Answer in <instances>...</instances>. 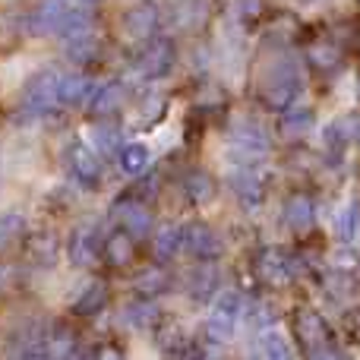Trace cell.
<instances>
[{"label": "cell", "instance_id": "obj_1", "mask_svg": "<svg viewBox=\"0 0 360 360\" xmlns=\"http://www.w3.org/2000/svg\"><path fill=\"white\" fill-rule=\"evenodd\" d=\"M272 152V136L259 120L234 117L228 127V155L240 165H253Z\"/></svg>", "mask_w": 360, "mask_h": 360}, {"label": "cell", "instance_id": "obj_2", "mask_svg": "<svg viewBox=\"0 0 360 360\" xmlns=\"http://www.w3.org/2000/svg\"><path fill=\"white\" fill-rule=\"evenodd\" d=\"M240 310H243V297L237 291H221L215 297L205 319V335L215 345H228L234 338L237 326H240Z\"/></svg>", "mask_w": 360, "mask_h": 360}, {"label": "cell", "instance_id": "obj_3", "mask_svg": "<svg viewBox=\"0 0 360 360\" xmlns=\"http://www.w3.org/2000/svg\"><path fill=\"white\" fill-rule=\"evenodd\" d=\"M60 79H63V73H54V70H44V73L32 76L22 89V108L25 111L29 114H51L57 105H63Z\"/></svg>", "mask_w": 360, "mask_h": 360}, {"label": "cell", "instance_id": "obj_4", "mask_svg": "<svg viewBox=\"0 0 360 360\" xmlns=\"http://www.w3.org/2000/svg\"><path fill=\"white\" fill-rule=\"evenodd\" d=\"M63 158H67L70 177H73L79 186H86V190H95V186L101 184V177H105L101 155L89 143H70L67 146V155H63Z\"/></svg>", "mask_w": 360, "mask_h": 360}, {"label": "cell", "instance_id": "obj_5", "mask_svg": "<svg viewBox=\"0 0 360 360\" xmlns=\"http://www.w3.org/2000/svg\"><path fill=\"white\" fill-rule=\"evenodd\" d=\"M158 25H162V10H158L152 0H143V4H133L130 10L124 13L120 29H124V35L130 38V41H152Z\"/></svg>", "mask_w": 360, "mask_h": 360}, {"label": "cell", "instance_id": "obj_6", "mask_svg": "<svg viewBox=\"0 0 360 360\" xmlns=\"http://www.w3.org/2000/svg\"><path fill=\"white\" fill-rule=\"evenodd\" d=\"M184 247H186V253H193L196 259H215V256H221L224 240L212 224L190 221V224H184Z\"/></svg>", "mask_w": 360, "mask_h": 360}, {"label": "cell", "instance_id": "obj_7", "mask_svg": "<svg viewBox=\"0 0 360 360\" xmlns=\"http://www.w3.org/2000/svg\"><path fill=\"white\" fill-rule=\"evenodd\" d=\"M171 67H174V44L171 41L146 44V48L139 51L136 63H133V70H136L139 79H158V76H165Z\"/></svg>", "mask_w": 360, "mask_h": 360}, {"label": "cell", "instance_id": "obj_8", "mask_svg": "<svg viewBox=\"0 0 360 360\" xmlns=\"http://www.w3.org/2000/svg\"><path fill=\"white\" fill-rule=\"evenodd\" d=\"M101 253H105V247H101V234L95 224H79L70 234V259H73V266L92 269Z\"/></svg>", "mask_w": 360, "mask_h": 360}, {"label": "cell", "instance_id": "obj_9", "mask_svg": "<svg viewBox=\"0 0 360 360\" xmlns=\"http://www.w3.org/2000/svg\"><path fill=\"white\" fill-rule=\"evenodd\" d=\"M114 218H117L120 224H124L127 234L133 237H146L152 234V224H155V218H152V209L143 202H136V199H127V202H120L117 209H114Z\"/></svg>", "mask_w": 360, "mask_h": 360}, {"label": "cell", "instance_id": "obj_10", "mask_svg": "<svg viewBox=\"0 0 360 360\" xmlns=\"http://www.w3.org/2000/svg\"><path fill=\"white\" fill-rule=\"evenodd\" d=\"M124 101H127V86L120 79H108V82H101V86L95 89L92 101H89V111H92L95 117L105 120V117H111L114 111H120Z\"/></svg>", "mask_w": 360, "mask_h": 360}, {"label": "cell", "instance_id": "obj_11", "mask_svg": "<svg viewBox=\"0 0 360 360\" xmlns=\"http://www.w3.org/2000/svg\"><path fill=\"white\" fill-rule=\"evenodd\" d=\"M316 221V209H313V199L304 196V193H294L285 202V224L294 231V234H307Z\"/></svg>", "mask_w": 360, "mask_h": 360}, {"label": "cell", "instance_id": "obj_12", "mask_svg": "<svg viewBox=\"0 0 360 360\" xmlns=\"http://www.w3.org/2000/svg\"><path fill=\"white\" fill-rule=\"evenodd\" d=\"M95 89H98V86H95L86 73H63L60 98H63V105H67V108H82V105H89V101H92Z\"/></svg>", "mask_w": 360, "mask_h": 360}, {"label": "cell", "instance_id": "obj_13", "mask_svg": "<svg viewBox=\"0 0 360 360\" xmlns=\"http://www.w3.org/2000/svg\"><path fill=\"white\" fill-rule=\"evenodd\" d=\"M89 146H92L101 158H108V155H120V149H124L127 143L117 127L108 124V120H98V124L89 127Z\"/></svg>", "mask_w": 360, "mask_h": 360}, {"label": "cell", "instance_id": "obj_14", "mask_svg": "<svg viewBox=\"0 0 360 360\" xmlns=\"http://www.w3.org/2000/svg\"><path fill=\"white\" fill-rule=\"evenodd\" d=\"M256 269H259V275L269 285H288V281L294 278L291 259H288L285 253H278V250H266V253L259 256V262H256Z\"/></svg>", "mask_w": 360, "mask_h": 360}, {"label": "cell", "instance_id": "obj_15", "mask_svg": "<svg viewBox=\"0 0 360 360\" xmlns=\"http://www.w3.org/2000/svg\"><path fill=\"white\" fill-rule=\"evenodd\" d=\"M297 335L304 342V348H310V351H323L326 342H329V329H326L323 316L313 310H304L297 316Z\"/></svg>", "mask_w": 360, "mask_h": 360}, {"label": "cell", "instance_id": "obj_16", "mask_svg": "<svg viewBox=\"0 0 360 360\" xmlns=\"http://www.w3.org/2000/svg\"><path fill=\"white\" fill-rule=\"evenodd\" d=\"M117 165H120V174L124 177H139V174H146L149 171V165H152V149L146 143H127L124 149H120V155H117Z\"/></svg>", "mask_w": 360, "mask_h": 360}, {"label": "cell", "instance_id": "obj_17", "mask_svg": "<svg viewBox=\"0 0 360 360\" xmlns=\"http://www.w3.org/2000/svg\"><path fill=\"white\" fill-rule=\"evenodd\" d=\"M63 54H67V60H73L76 67H82V63H89L95 54H98V38H95L92 29L86 32H76V35L63 38Z\"/></svg>", "mask_w": 360, "mask_h": 360}, {"label": "cell", "instance_id": "obj_18", "mask_svg": "<svg viewBox=\"0 0 360 360\" xmlns=\"http://www.w3.org/2000/svg\"><path fill=\"white\" fill-rule=\"evenodd\" d=\"M259 354H262V360H294L291 345H288L285 332H281L278 326H269V329H262V335H259Z\"/></svg>", "mask_w": 360, "mask_h": 360}, {"label": "cell", "instance_id": "obj_19", "mask_svg": "<svg viewBox=\"0 0 360 360\" xmlns=\"http://www.w3.org/2000/svg\"><path fill=\"white\" fill-rule=\"evenodd\" d=\"M155 253L158 259H171V256H177V250L184 247V224L171 221V224H162V228L155 231Z\"/></svg>", "mask_w": 360, "mask_h": 360}, {"label": "cell", "instance_id": "obj_20", "mask_svg": "<svg viewBox=\"0 0 360 360\" xmlns=\"http://www.w3.org/2000/svg\"><path fill=\"white\" fill-rule=\"evenodd\" d=\"M186 291L196 300H205V297H212V294H218V272L209 266L193 269V272L186 275Z\"/></svg>", "mask_w": 360, "mask_h": 360}, {"label": "cell", "instance_id": "obj_21", "mask_svg": "<svg viewBox=\"0 0 360 360\" xmlns=\"http://www.w3.org/2000/svg\"><path fill=\"white\" fill-rule=\"evenodd\" d=\"M158 316V307L152 304V300H133V304L124 307V313H120V319H124L127 329H146V326H152V319Z\"/></svg>", "mask_w": 360, "mask_h": 360}, {"label": "cell", "instance_id": "obj_22", "mask_svg": "<svg viewBox=\"0 0 360 360\" xmlns=\"http://www.w3.org/2000/svg\"><path fill=\"white\" fill-rule=\"evenodd\" d=\"M133 288H136V294H143L146 300H152V297H158V294L168 291L171 278H168V272H162V269H146V272L136 275Z\"/></svg>", "mask_w": 360, "mask_h": 360}, {"label": "cell", "instance_id": "obj_23", "mask_svg": "<svg viewBox=\"0 0 360 360\" xmlns=\"http://www.w3.org/2000/svg\"><path fill=\"white\" fill-rule=\"evenodd\" d=\"M105 256L111 266H127L133 259V234H127V231L111 234L105 240Z\"/></svg>", "mask_w": 360, "mask_h": 360}, {"label": "cell", "instance_id": "obj_24", "mask_svg": "<svg viewBox=\"0 0 360 360\" xmlns=\"http://www.w3.org/2000/svg\"><path fill=\"white\" fill-rule=\"evenodd\" d=\"M360 231V205L357 202H345L335 215V234L342 240H354Z\"/></svg>", "mask_w": 360, "mask_h": 360}, {"label": "cell", "instance_id": "obj_25", "mask_svg": "<svg viewBox=\"0 0 360 360\" xmlns=\"http://www.w3.org/2000/svg\"><path fill=\"white\" fill-rule=\"evenodd\" d=\"M101 304H105V285H98V281H89V285L82 288L79 297L73 300V310L76 313H95Z\"/></svg>", "mask_w": 360, "mask_h": 360}, {"label": "cell", "instance_id": "obj_26", "mask_svg": "<svg viewBox=\"0 0 360 360\" xmlns=\"http://www.w3.org/2000/svg\"><path fill=\"white\" fill-rule=\"evenodd\" d=\"M313 127V111L310 108H297V111H288L285 120H281V130L288 133V136H300V133H307Z\"/></svg>", "mask_w": 360, "mask_h": 360}, {"label": "cell", "instance_id": "obj_27", "mask_svg": "<svg viewBox=\"0 0 360 360\" xmlns=\"http://www.w3.org/2000/svg\"><path fill=\"white\" fill-rule=\"evenodd\" d=\"M186 193H190L196 202H209V199L215 196V184H212L209 174H202V171H193V174L186 177Z\"/></svg>", "mask_w": 360, "mask_h": 360}, {"label": "cell", "instance_id": "obj_28", "mask_svg": "<svg viewBox=\"0 0 360 360\" xmlns=\"http://www.w3.org/2000/svg\"><path fill=\"white\" fill-rule=\"evenodd\" d=\"M19 234H25V218L16 212H6L4 215V243H13Z\"/></svg>", "mask_w": 360, "mask_h": 360}, {"label": "cell", "instance_id": "obj_29", "mask_svg": "<svg viewBox=\"0 0 360 360\" xmlns=\"http://www.w3.org/2000/svg\"><path fill=\"white\" fill-rule=\"evenodd\" d=\"M310 360H342L335 354V351H329V348H323V351H313L310 354Z\"/></svg>", "mask_w": 360, "mask_h": 360}, {"label": "cell", "instance_id": "obj_30", "mask_svg": "<svg viewBox=\"0 0 360 360\" xmlns=\"http://www.w3.org/2000/svg\"><path fill=\"white\" fill-rule=\"evenodd\" d=\"M98 360H120V354H117V351H111V348H105L98 354Z\"/></svg>", "mask_w": 360, "mask_h": 360}, {"label": "cell", "instance_id": "obj_31", "mask_svg": "<svg viewBox=\"0 0 360 360\" xmlns=\"http://www.w3.org/2000/svg\"><path fill=\"white\" fill-rule=\"evenodd\" d=\"M73 360H98V357H89V354H76Z\"/></svg>", "mask_w": 360, "mask_h": 360}, {"label": "cell", "instance_id": "obj_32", "mask_svg": "<svg viewBox=\"0 0 360 360\" xmlns=\"http://www.w3.org/2000/svg\"><path fill=\"white\" fill-rule=\"evenodd\" d=\"M79 4H82V6H89V4H98V0H79Z\"/></svg>", "mask_w": 360, "mask_h": 360}, {"label": "cell", "instance_id": "obj_33", "mask_svg": "<svg viewBox=\"0 0 360 360\" xmlns=\"http://www.w3.org/2000/svg\"><path fill=\"white\" fill-rule=\"evenodd\" d=\"M357 89H360V86H357Z\"/></svg>", "mask_w": 360, "mask_h": 360}]
</instances>
